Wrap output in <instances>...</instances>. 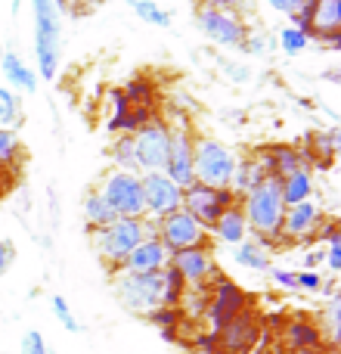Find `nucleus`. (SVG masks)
<instances>
[{
    "instance_id": "obj_1",
    "label": "nucleus",
    "mask_w": 341,
    "mask_h": 354,
    "mask_svg": "<svg viewBox=\"0 0 341 354\" xmlns=\"http://www.w3.org/2000/svg\"><path fill=\"white\" fill-rule=\"evenodd\" d=\"M112 292H115L118 305L124 311L149 317L159 308H177L186 286L177 277V270L168 264L159 274H124V270H118L115 283H112Z\"/></svg>"
},
{
    "instance_id": "obj_2",
    "label": "nucleus",
    "mask_w": 341,
    "mask_h": 354,
    "mask_svg": "<svg viewBox=\"0 0 341 354\" xmlns=\"http://www.w3.org/2000/svg\"><path fill=\"white\" fill-rule=\"evenodd\" d=\"M239 208H242L245 224H249V239L267 245V249L282 245L280 227H282V214H286V202H282V189L276 177H267L251 193H245L239 199Z\"/></svg>"
},
{
    "instance_id": "obj_3",
    "label": "nucleus",
    "mask_w": 341,
    "mask_h": 354,
    "mask_svg": "<svg viewBox=\"0 0 341 354\" xmlns=\"http://www.w3.org/2000/svg\"><path fill=\"white\" fill-rule=\"evenodd\" d=\"M146 236V218H115L112 224L90 230V243L97 258L106 264L109 274H118L124 258L137 249Z\"/></svg>"
},
{
    "instance_id": "obj_4",
    "label": "nucleus",
    "mask_w": 341,
    "mask_h": 354,
    "mask_svg": "<svg viewBox=\"0 0 341 354\" xmlns=\"http://www.w3.org/2000/svg\"><path fill=\"white\" fill-rule=\"evenodd\" d=\"M236 162H239V156L226 143L214 140V137H195V149H193L195 183L211 187V189H230Z\"/></svg>"
},
{
    "instance_id": "obj_5",
    "label": "nucleus",
    "mask_w": 341,
    "mask_h": 354,
    "mask_svg": "<svg viewBox=\"0 0 341 354\" xmlns=\"http://www.w3.org/2000/svg\"><path fill=\"white\" fill-rule=\"evenodd\" d=\"M31 10H35L37 78L53 81L59 72V10L56 0H31Z\"/></svg>"
},
{
    "instance_id": "obj_6",
    "label": "nucleus",
    "mask_w": 341,
    "mask_h": 354,
    "mask_svg": "<svg viewBox=\"0 0 341 354\" xmlns=\"http://www.w3.org/2000/svg\"><path fill=\"white\" fill-rule=\"evenodd\" d=\"M97 193L106 199V205L112 208V214H115V218H146L140 174L121 171V168H112V171H106L103 183L97 187Z\"/></svg>"
},
{
    "instance_id": "obj_7",
    "label": "nucleus",
    "mask_w": 341,
    "mask_h": 354,
    "mask_svg": "<svg viewBox=\"0 0 341 354\" xmlns=\"http://www.w3.org/2000/svg\"><path fill=\"white\" fill-rule=\"evenodd\" d=\"M134 137V174L165 171L168 149H170V124L165 118H149Z\"/></svg>"
},
{
    "instance_id": "obj_8",
    "label": "nucleus",
    "mask_w": 341,
    "mask_h": 354,
    "mask_svg": "<svg viewBox=\"0 0 341 354\" xmlns=\"http://www.w3.org/2000/svg\"><path fill=\"white\" fill-rule=\"evenodd\" d=\"M242 311H249V295L236 286L233 280L226 277H217V280L208 286V305L202 317L208 320V330L211 336H217L233 317H239Z\"/></svg>"
},
{
    "instance_id": "obj_9",
    "label": "nucleus",
    "mask_w": 341,
    "mask_h": 354,
    "mask_svg": "<svg viewBox=\"0 0 341 354\" xmlns=\"http://www.w3.org/2000/svg\"><path fill=\"white\" fill-rule=\"evenodd\" d=\"M195 28L211 44L226 50H242L245 37H249V25H245V19L239 12L211 10V6H199L195 10Z\"/></svg>"
},
{
    "instance_id": "obj_10",
    "label": "nucleus",
    "mask_w": 341,
    "mask_h": 354,
    "mask_svg": "<svg viewBox=\"0 0 341 354\" xmlns=\"http://www.w3.org/2000/svg\"><path fill=\"white\" fill-rule=\"evenodd\" d=\"M236 202L239 199L230 193V189H211V187H202V183H193V187L183 189L180 208L195 221V224H202L208 233H211V227H214V221L220 218V212L236 205Z\"/></svg>"
},
{
    "instance_id": "obj_11",
    "label": "nucleus",
    "mask_w": 341,
    "mask_h": 354,
    "mask_svg": "<svg viewBox=\"0 0 341 354\" xmlns=\"http://www.w3.org/2000/svg\"><path fill=\"white\" fill-rule=\"evenodd\" d=\"M155 236L162 239V245L174 255V252H183V249H199V245H211V233L205 230L202 224H195L186 212H174L168 218H162L155 224Z\"/></svg>"
},
{
    "instance_id": "obj_12",
    "label": "nucleus",
    "mask_w": 341,
    "mask_h": 354,
    "mask_svg": "<svg viewBox=\"0 0 341 354\" xmlns=\"http://www.w3.org/2000/svg\"><path fill=\"white\" fill-rule=\"evenodd\" d=\"M326 224V214L323 205L313 199L301 202V205H289L286 214H282V227H280V236L282 245H311L317 239L320 227Z\"/></svg>"
},
{
    "instance_id": "obj_13",
    "label": "nucleus",
    "mask_w": 341,
    "mask_h": 354,
    "mask_svg": "<svg viewBox=\"0 0 341 354\" xmlns=\"http://www.w3.org/2000/svg\"><path fill=\"white\" fill-rule=\"evenodd\" d=\"M168 264L177 270V277L183 280V286H186V289L211 286V283L220 277L217 261H214V255H211V245H199V249L174 252Z\"/></svg>"
},
{
    "instance_id": "obj_14",
    "label": "nucleus",
    "mask_w": 341,
    "mask_h": 354,
    "mask_svg": "<svg viewBox=\"0 0 341 354\" xmlns=\"http://www.w3.org/2000/svg\"><path fill=\"white\" fill-rule=\"evenodd\" d=\"M214 354H251L261 342V324H257L255 311H242L239 317H233L217 336H211Z\"/></svg>"
},
{
    "instance_id": "obj_15",
    "label": "nucleus",
    "mask_w": 341,
    "mask_h": 354,
    "mask_svg": "<svg viewBox=\"0 0 341 354\" xmlns=\"http://www.w3.org/2000/svg\"><path fill=\"white\" fill-rule=\"evenodd\" d=\"M193 149H195V134L186 124H170V149L165 162V174L170 183H177L180 189L193 187Z\"/></svg>"
},
{
    "instance_id": "obj_16",
    "label": "nucleus",
    "mask_w": 341,
    "mask_h": 354,
    "mask_svg": "<svg viewBox=\"0 0 341 354\" xmlns=\"http://www.w3.org/2000/svg\"><path fill=\"white\" fill-rule=\"evenodd\" d=\"M140 187H143V205H146L149 221H162V218H168V214L180 212L183 189L177 187V183H170L162 171L140 174Z\"/></svg>"
},
{
    "instance_id": "obj_17",
    "label": "nucleus",
    "mask_w": 341,
    "mask_h": 354,
    "mask_svg": "<svg viewBox=\"0 0 341 354\" xmlns=\"http://www.w3.org/2000/svg\"><path fill=\"white\" fill-rule=\"evenodd\" d=\"M170 261V252L162 245L159 236H143V243L124 258L121 270L124 274H159Z\"/></svg>"
},
{
    "instance_id": "obj_18",
    "label": "nucleus",
    "mask_w": 341,
    "mask_h": 354,
    "mask_svg": "<svg viewBox=\"0 0 341 354\" xmlns=\"http://www.w3.org/2000/svg\"><path fill=\"white\" fill-rule=\"evenodd\" d=\"M257 156H261L267 174L276 177V180H286L289 174L298 171V168L304 165V153L295 149L292 143H273V147H264V149H257Z\"/></svg>"
},
{
    "instance_id": "obj_19",
    "label": "nucleus",
    "mask_w": 341,
    "mask_h": 354,
    "mask_svg": "<svg viewBox=\"0 0 341 354\" xmlns=\"http://www.w3.org/2000/svg\"><path fill=\"white\" fill-rule=\"evenodd\" d=\"M282 342L298 354H313V351L323 348L326 339H323V333H320V326L313 324V320L295 317V320H289L286 330H282Z\"/></svg>"
},
{
    "instance_id": "obj_20",
    "label": "nucleus",
    "mask_w": 341,
    "mask_h": 354,
    "mask_svg": "<svg viewBox=\"0 0 341 354\" xmlns=\"http://www.w3.org/2000/svg\"><path fill=\"white\" fill-rule=\"evenodd\" d=\"M311 41L323 35H341V0H307Z\"/></svg>"
},
{
    "instance_id": "obj_21",
    "label": "nucleus",
    "mask_w": 341,
    "mask_h": 354,
    "mask_svg": "<svg viewBox=\"0 0 341 354\" xmlns=\"http://www.w3.org/2000/svg\"><path fill=\"white\" fill-rule=\"evenodd\" d=\"M211 236L217 239V243L230 245V249H236L239 243L249 239V224H245V214H242V208H239V202L220 212V218L214 221V227H211Z\"/></svg>"
},
{
    "instance_id": "obj_22",
    "label": "nucleus",
    "mask_w": 341,
    "mask_h": 354,
    "mask_svg": "<svg viewBox=\"0 0 341 354\" xmlns=\"http://www.w3.org/2000/svg\"><path fill=\"white\" fill-rule=\"evenodd\" d=\"M267 168H264L261 156H257V149L251 156H242V159L236 162V171H233V180H230V193L236 196V199H242L245 193H251V189L257 187V183L267 180Z\"/></svg>"
},
{
    "instance_id": "obj_23",
    "label": "nucleus",
    "mask_w": 341,
    "mask_h": 354,
    "mask_svg": "<svg viewBox=\"0 0 341 354\" xmlns=\"http://www.w3.org/2000/svg\"><path fill=\"white\" fill-rule=\"evenodd\" d=\"M0 72H3V78H6L3 87H10L12 93H35L37 91V72L28 68V62L19 53H3Z\"/></svg>"
},
{
    "instance_id": "obj_24",
    "label": "nucleus",
    "mask_w": 341,
    "mask_h": 354,
    "mask_svg": "<svg viewBox=\"0 0 341 354\" xmlns=\"http://www.w3.org/2000/svg\"><path fill=\"white\" fill-rule=\"evenodd\" d=\"M280 189H282V202H286V208L313 199V168L301 165L298 171H292L286 180H280Z\"/></svg>"
},
{
    "instance_id": "obj_25",
    "label": "nucleus",
    "mask_w": 341,
    "mask_h": 354,
    "mask_svg": "<svg viewBox=\"0 0 341 354\" xmlns=\"http://www.w3.org/2000/svg\"><path fill=\"white\" fill-rule=\"evenodd\" d=\"M233 261H236L239 268H249V270H270L273 268V264H270V249L261 243H255V239L239 243L236 249H233Z\"/></svg>"
},
{
    "instance_id": "obj_26",
    "label": "nucleus",
    "mask_w": 341,
    "mask_h": 354,
    "mask_svg": "<svg viewBox=\"0 0 341 354\" xmlns=\"http://www.w3.org/2000/svg\"><path fill=\"white\" fill-rule=\"evenodd\" d=\"M81 214H84L87 227L90 230H99V227L112 224L115 221V214H112V208L106 205V199L97 193V189H90V193L84 196V202H81Z\"/></svg>"
},
{
    "instance_id": "obj_27",
    "label": "nucleus",
    "mask_w": 341,
    "mask_h": 354,
    "mask_svg": "<svg viewBox=\"0 0 341 354\" xmlns=\"http://www.w3.org/2000/svg\"><path fill=\"white\" fill-rule=\"evenodd\" d=\"M25 122L22 100L19 93H12L10 87H0V128L3 131H19Z\"/></svg>"
},
{
    "instance_id": "obj_28",
    "label": "nucleus",
    "mask_w": 341,
    "mask_h": 354,
    "mask_svg": "<svg viewBox=\"0 0 341 354\" xmlns=\"http://www.w3.org/2000/svg\"><path fill=\"white\" fill-rule=\"evenodd\" d=\"M124 3H128L146 25H155V28H170V12L162 10L155 0H124Z\"/></svg>"
},
{
    "instance_id": "obj_29",
    "label": "nucleus",
    "mask_w": 341,
    "mask_h": 354,
    "mask_svg": "<svg viewBox=\"0 0 341 354\" xmlns=\"http://www.w3.org/2000/svg\"><path fill=\"white\" fill-rule=\"evenodd\" d=\"M22 162V140L16 131H3L0 128V168L12 171Z\"/></svg>"
},
{
    "instance_id": "obj_30",
    "label": "nucleus",
    "mask_w": 341,
    "mask_h": 354,
    "mask_svg": "<svg viewBox=\"0 0 341 354\" xmlns=\"http://www.w3.org/2000/svg\"><path fill=\"white\" fill-rule=\"evenodd\" d=\"M124 100H128L130 106H137V109H153V100H155V91L153 84H149L146 78H134L128 87H121Z\"/></svg>"
},
{
    "instance_id": "obj_31",
    "label": "nucleus",
    "mask_w": 341,
    "mask_h": 354,
    "mask_svg": "<svg viewBox=\"0 0 341 354\" xmlns=\"http://www.w3.org/2000/svg\"><path fill=\"white\" fill-rule=\"evenodd\" d=\"M320 317H323L317 324L320 333H323V339L332 345V348H335V342H338V317H341V299H338V295H332L329 305H326V311L320 314Z\"/></svg>"
},
{
    "instance_id": "obj_32",
    "label": "nucleus",
    "mask_w": 341,
    "mask_h": 354,
    "mask_svg": "<svg viewBox=\"0 0 341 354\" xmlns=\"http://www.w3.org/2000/svg\"><path fill=\"white\" fill-rule=\"evenodd\" d=\"M109 156H112V162H115V168H121V171H134V137L118 134L109 147Z\"/></svg>"
},
{
    "instance_id": "obj_33",
    "label": "nucleus",
    "mask_w": 341,
    "mask_h": 354,
    "mask_svg": "<svg viewBox=\"0 0 341 354\" xmlns=\"http://www.w3.org/2000/svg\"><path fill=\"white\" fill-rule=\"evenodd\" d=\"M280 47H282V53L298 56V53H304V50L311 47V35H304L301 28L289 25V28H282V31H280Z\"/></svg>"
},
{
    "instance_id": "obj_34",
    "label": "nucleus",
    "mask_w": 341,
    "mask_h": 354,
    "mask_svg": "<svg viewBox=\"0 0 341 354\" xmlns=\"http://www.w3.org/2000/svg\"><path fill=\"white\" fill-rule=\"evenodd\" d=\"M50 308H53L56 320H59V324H62V330H68V333H81L78 317H75V314H72V308H68V301L62 299V295H53V301H50Z\"/></svg>"
},
{
    "instance_id": "obj_35",
    "label": "nucleus",
    "mask_w": 341,
    "mask_h": 354,
    "mask_svg": "<svg viewBox=\"0 0 341 354\" xmlns=\"http://www.w3.org/2000/svg\"><path fill=\"white\" fill-rule=\"evenodd\" d=\"M19 354H53L47 345V339H43V333L37 330H28L22 336V342H19Z\"/></svg>"
},
{
    "instance_id": "obj_36",
    "label": "nucleus",
    "mask_w": 341,
    "mask_h": 354,
    "mask_svg": "<svg viewBox=\"0 0 341 354\" xmlns=\"http://www.w3.org/2000/svg\"><path fill=\"white\" fill-rule=\"evenodd\" d=\"M323 283L326 277L320 274V270H298V289L301 292H323Z\"/></svg>"
},
{
    "instance_id": "obj_37",
    "label": "nucleus",
    "mask_w": 341,
    "mask_h": 354,
    "mask_svg": "<svg viewBox=\"0 0 341 354\" xmlns=\"http://www.w3.org/2000/svg\"><path fill=\"white\" fill-rule=\"evenodd\" d=\"M267 274H270V280H273L280 289H289V292H295V289H298V274H295V270H286V268H270Z\"/></svg>"
},
{
    "instance_id": "obj_38",
    "label": "nucleus",
    "mask_w": 341,
    "mask_h": 354,
    "mask_svg": "<svg viewBox=\"0 0 341 354\" xmlns=\"http://www.w3.org/2000/svg\"><path fill=\"white\" fill-rule=\"evenodd\" d=\"M202 6H211V10H226V12H239L251 10V0H202Z\"/></svg>"
},
{
    "instance_id": "obj_39",
    "label": "nucleus",
    "mask_w": 341,
    "mask_h": 354,
    "mask_svg": "<svg viewBox=\"0 0 341 354\" xmlns=\"http://www.w3.org/2000/svg\"><path fill=\"white\" fill-rule=\"evenodd\" d=\"M264 3H267L270 10L282 12V16H295V12H301L307 6V0H264Z\"/></svg>"
},
{
    "instance_id": "obj_40",
    "label": "nucleus",
    "mask_w": 341,
    "mask_h": 354,
    "mask_svg": "<svg viewBox=\"0 0 341 354\" xmlns=\"http://www.w3.org/2000/svg\"><path fill=\"white\" fill-rule=\"evenodd\" d=\"M12 261H16V245L10 239H0V277L12 268Z\"/></svg>"
},
{
    "instance_id": "obj_41",
    "label": "nucleus",
    "mask_w": 341,
    "mask_h": 354,
    "mask_svg": "<svg viewBox=\"0 0 341 354\" xmlns=\"http://www.w3.org/2000/svg\"><path fill=\"white\" fill-rule=\"evenodd\" d=\"M326 264H329V274H341V239H332L329 249H326Z\"/></svg>"
},
{
    "instance_id": "obj_42",
    "label": "nucleus",
    "mask_w": 341,
    "mask_h": 354,
    "mask_svg": "<svg viewBox=\"0 0 341 354\" xmlns=\"http://www.w3.org/2000/svg\"><path fill=\"white\" fill-rule=\"evenodd\" d=\"M267 44H270V37L251 35V31H249V37H245V44H242V53H264V50H267Z\"/></svg>"
},
{
    "instance_id": "obj_43",
    "label": "nucleus",
    "mask_w": 341,
    "mask_h": 354,
    "mask_svg": "<svg viewBox=\"0 0 341 354\" xmlns=\"http://www.w3.org/2000/svg\"><path fill=\"white\" fill-rule=\"evenodd\" d=\"M323 261V249H317V252H311V255L304 258V270H317V264Z\"/></svg>"
},
{
    "instance_id": "obj_44",
    "label": "nucleus",
    "mask_w": 341,
    "mask_h": 354,
    "mask_svg": "<svg viewBox=\"0 0 341 354\" xmlns=\"http://www.w3.org/2000/svg\"><path fill=\"white\" fill-rule=\"evenodd\" d=\"M317 41H323L329 50H338L341 47V35H323V37H317Z\"/></svg>"
},
{
    "instance_id": "obj_45",
    "label": "nucleus",
    "mask_w": 341,
    "mask_h": 354,
    "mask_svg": "<svg viewBox=\"0 0 341 354\" xmlns=\"http://www.w3.org/2000/svg\"><path fill=\"white\" fill-rule=\"evenodd\" d=\"M10 171H6V168H0V196H3L6 193V189H10Z\"/></svg>"
},
{
    "instance_id": "obj_46",
    "label": "nucleus",
    "mask_w": 341,
    "mask_h": 354,
    "mask_svg": "<svg viewBox=\"0 0 341 354\" xmlns=\"http://www.w3.org/2000/svg\"><path fill=\"white\" fill-rule=\"evenodd\" d=\"M251 354H273V351H270L267 345H257V348H251Z\"/></svg>"
},
{
    "instance_id": "obj_47",
    "label": "nucleus",
    "mask_w": 341,
    "mask_h": 354,
    "mask_svg": "<svg viewBox=\"0 0 341 354\" xmlns=\"http://www.w3.org/2000/svg\"><path fill=\"white\" fill-rule=\"evenodd\" d=\"M3 53H6V50H3V44H0V59H3Z\"/></svg>"
},
{
    "instance_id": "obj_48",
    "label": "nucleus",
    "mask_w": 341,
    "mask_h": 354,
    "mask_svg": "<svg viewBox=\"0 0 341 354\" xmlns=\"http://www.w3.org/2000/svg\"><path fill=\"white\" fill-rule=\"evenodd\" d=\"M0 354H6V351H0Z\"/></svg>"
}]
</instances>
